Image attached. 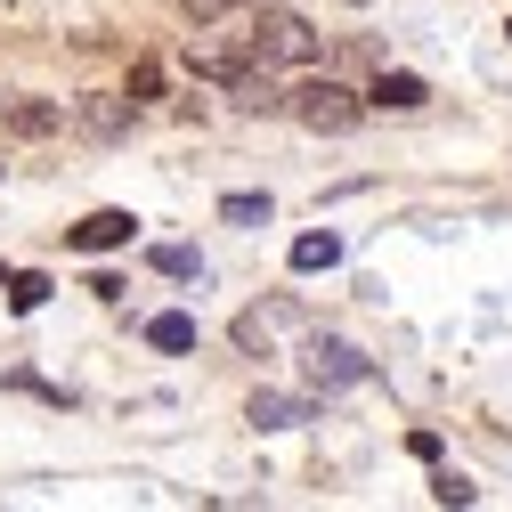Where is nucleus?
I'll list each match as a JSON object with an SVG mask.
<instances>
[{"label":"nucleus","instance_id":"39448f33","mask_svg":"<svg viewBox=\"0 0 512 512\" xmlns=\"http://www.w3.org/2000/svg\"><path fill=\"white\" fill-rule=\"evenodd\" d=\"M0 122H9L17 139H49V131H66V106H49V98H0Z\"/></svg>","mask_w":512,"mask_h":512},{"label":"nucleus","instance_id":"1a4fd4ad","mask_svg":"<svg viewBox=\"0 0 512 512\" xmlns=\"http://www.w3.org/2000/svg\"><path fill=\"white\" fill-rule=\"evenodd\" d=\"M252 423L261 431H293V423H309V407L285 399V391H252Z\"/></svg>","mask_w":512,"mask_h":512},{"label":"nucleus","instance_id":"0eeeda50","mask_svg":"<svg viewBox=\"0 0 512 512\" xmlns=\"http://www.w3.org/2000/svg\"><path fill=\"white\" fill-rule=\"evenodd\" d=\"M309 374H317V382H334V391H342V382H366V358H358L350 342H317V350H309Z\"/></svg>","mask_w":512,"mask_h":512},{"label":"nucleus","instance_id":"f03ea898","mask_svg":"<svg viewBox=\"0 0 512 512\" xmlns=\"http://www.w3.org/2000/svg\"><path fill=\"white\" fill-rule=\"evenodd\" d=\"M285 114L301 122V131H326V139H342V131H358L366 98H358V90H342V82H301V90L285 98Z\"/></svg>","mask_w":512,"mask_h":512},{"label":"nucleus","instance_id":"6ab92c4d","mask_svg":"<svg viewBox=\"0 0 512 512\" xmlns=\"http://www.w3.org/2000/svg\"><path fill=\"white\" fill-rule=\"evenodd\" d=\"M504 41H512V25H504Z\"/></svg>","mask_w":512,"mask_h":512},{"label":"nucleus","instance_id":"f257e3e1","mask_svg":"<svg viewBox=\"0 0 512 512\" xmlns=\"http://www.w3.org/2000/svg\"><path fill=\"white\" fill-rule=\"evenodd\" d=\"M244 49H252V66H317V25L309 17H293V9H269L261 25L244 33Z\"/></svg>","mask_w":512,"mask_h":512},{"label":"nucleus","instance_id":"f8f14e48","mask_svg":"<svg viewBox=\"0 0 512 512\" xmlns=\"http://www.w3.org/2000/svg\"><path fill=\"white\" fill-rule=\"evenodd\" d=\"M269 212H277L269 196H228V204H220V220H228V228H269Z\"/></svg>","mask_w":512,"mask_h":512},{"label":"nucleus","instance_id":"2eb2a0df","mask_svg":"<svg viewBox=\"0 0 512 512\" xmlns=\"http://www.w3.org/2000/svg\"><path fill=\"white\" fill-rule=\"evenodd\" d=\"M163 90V66H131V90H122V98H131V106H147Z\"/></svg>","mask_w":512,"mask_h":512},{"label":"nucleus","instance_id":"ddd939ff","mask_svg":"<svg viewBox=\"0 0 512 512\" xmlns=\"http://www.w3.org/2000/svg\"><path fill=\"white\" fill-rule=\"evenodd\" d=\"M41 301H49V277H41V269H25V277L9 285V309H17V317H33Z\"/></svg>","mask_w":512,"mask_h":512},{"label":"nucleus","instance_id":"a211bd4d","mask_svg":"<svg viewBox=\"0 0 512 512\" xmlns=\"http://www.w3.org/2000/svg\"><path fill=\"white\" fill-rule=\"evenodd\" d=\"M236 9H261V0H236Z\"/></svg>","mask_w":512,"mask_h":512},{"label":"nucleus","instance_id":"6e6552de","mask_svg":"<svg viewBox=\"0 0 512 512\" xmlns=\"http://www.w3.org/2000/svg\"><path fill=\"white\" fill-rule=\"evenodd\" d=\"M285 261H293L301 277H317V269H334V261H342V236H334V228H309V236H293Z\"/></svg>","mask_w":512,"mask_h":512},{"label":"nucleus","instance_id":"dca6fc26","mask_svg":"<svg viewBox=\"0 0 512 512\" xmlns=\"http://www.w3.org/2000/svg\"><path fill=\"white\" fill-rule=\"evenodd\" d=\"M431 496H439V504H472V488H464L456 472H439V480H431Z\"/></svg>","mask_w":512,"mask_h":512},{"label":"nucleus","instance_id":"4468645a","mask_svg":"<svg viewBox=\"0 0 512 512\" xmlns=\"http://www.w3.org/2000/svg\"><path fill=\"white\" fill-rule=\"evenodd\" d=\"M155 269L163 277H196V252H187V244H155Z\"/></svg>","mask_w":512,"mask_h":512},{"label":"nucleus","instance_id":"9b49d317","mask_svg":"<svg viewBox=\"0 0 512 512\" xmlns=\"http://www.w3.org/2000/svg\"><path fill=\"white\" fill-rule=\"evenodd\" d=\"M147 342H155V350H196V317H187V309H163L155 326H147Z\"/></svg>","mask_w":512,"mask_h":512},{"label":"nucleus","instance_id":"9d476101","mask_svg":"<svg viewBox=\"0 0 512 512\" xmlns=\"http://www.w3.org/2000/svg\"><path fill=\"white\" fill-rule=\"evenodd\" d=\"M423 98H431V90H423L415 74H382V82H374V106H382V114H415Z\"/></svg>","mask_w":512,"mask_h":512},{"label":"nucleus","instance_id":"423d86ee","mask_svg":"<svg viewBox=\"0 0 512 512\" xmlns=\"http://www.w3.org/2000/svg\"><path fill=\"white\" fill-rule=\"evenodd\" d=\"M131 236H139L131 212H90V220L74 228V252H114V244H131Z\"/></svg>","mask_w":512,"mask_h":512},{"label":"nucleus","instance_id":"7ed1b4c3","mask_svg":"<svg viewBox=\"0 0 512 512\" xmlns=\"http://www.w3.org/2000/svg\"><path fill=\"white\" fill-rule=\"evenodd\" d=\"M187 66H196L204 82H220V90H236L252 74V49H244V33L236 41H187Z\"/></svg>","mask_w":512,"mask_h":512},{"label":"nucleus","instance_id":"20e7f679","mask_svg":"<svg viewBox=\"0 0 512 512\" xmlns=\"http://www.w3.org/2000/svg\"><path fill=\"white\" fill-rule=\"evenodd\" d=\"M131 98H106V90H90V98H74V122H82V131L90 139H122V131H131Z\"/></svg>","mask_w":512,"mask_h":512},{"label":"nucleus","instance_id":"f3484780","mask_svg":"<svg viewBox=\"0 0 512 512\" xmlns=\"http://www.w3.org/2000/svg\"><path fill=\"white\" fill-rule=\"evenodd\" d=\"M236 9V0H187V17H196V25H212V17H228Z\"/></svg>","mask_w":512,"mask_h":512}]
</instances>
